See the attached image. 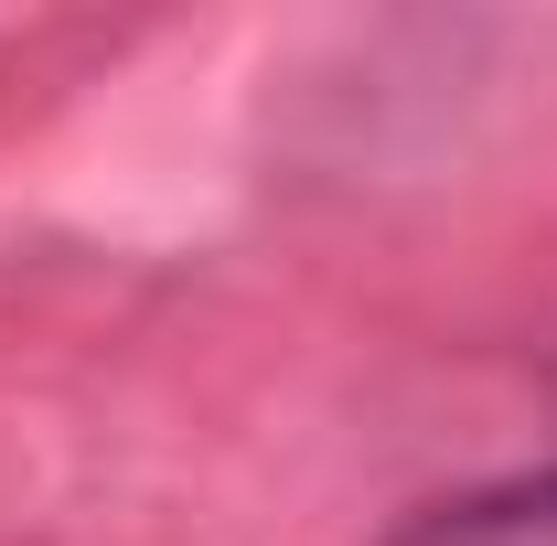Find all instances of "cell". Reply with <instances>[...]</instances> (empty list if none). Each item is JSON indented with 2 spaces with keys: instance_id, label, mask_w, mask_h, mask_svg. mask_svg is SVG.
<instances>
[{
  "instance_id": "cell-1",
  "label": "cell",
  "mask_w": 557,
  "mask_h": 546,
  "mask_svg": "<svg viewBox=\"0 0 557 546\" xmlns=\"http://www.w3.org/2000/svg\"><path fill=\"white\" fill-rule=\"evenodd\" d=\"M386 546H557V472L472 482L450 504H418Z\"/></svg>"
}]
</instances>
